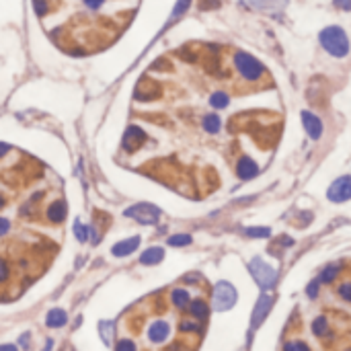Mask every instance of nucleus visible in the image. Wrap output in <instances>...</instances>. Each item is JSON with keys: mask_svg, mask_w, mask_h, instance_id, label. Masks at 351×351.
I'll return each instance as SVG.
<instances>
[{"mask_svg": "<svg viewBox=\"0 0 351 351\" xmlns=\"http://www.w3.org/2000/svg\"><path fill=\"white\" fill-rule=\"evenodd\" d=\"M321 43L322 48L335 58H345L349 52V39L341 27H326L321 31Z\"/></svg>", "mask_w": 351, "mask_h": 351, "instance_id": "obj_1", "label": "nucleus"}, {"mask_svg": "<svg viewBox=\"0 0 351 351\" xmlns=\"http://www.w3.org/2000/svg\"><path fill=\"white\" fill-rule=\"evenodd\" d=\"M249 271L251 275L255 277V282L259 284L263 290H271L277 282V271L275 267H271L269 263H265L259 257H255V259L249 263Z\"/></svg>", "mask_w": 351, "mask_h": 351, "instance_id": "obj_2", "label": "nucleus"}, {"mask_svg": "<svg viewBox=\"0 0 351 351\" xmlns=\"http://www.w3.org/2000/svg\"><path fill=\"white\" fill-rule=\"evenodd\" d=\"M234 64H236L240 76L247 78V80H259L265 74L263 64L259 60H255L253 56L244 54V52H238L236 56H234Z\"/></svg>", "mask_w": 351, "mask_h": 351, "instance_id": "obj_3", "label": "nucleus"}, {"mask_svg": "<svg viewBox=\"0 0 351 351\" xmlns=\"http://www.w3.org/2000/svg\"><path fill=\"white\" fill-rule=\"evenodd\" d=\"M236 302V290H234L228 282H220L214 288V296H212V304L216 312H224L230 310Z\"/></svg>", "mask_w": 351, "mask_h": 351, "instance_id": "obj_4", "label": "nucleus"}, {"mask_svg": "<svg viewBox=\"0 0 351 351\" xmlns=\"http://www.w3.org/2000/svg\"><path fill=\"white\" fill-rule=\"evenodd\" d=\"M125 216H130L134 220H138L140 224H156L160 218V209L150 205V204H138L125 209Z\"/></svg>", "mask_w": 351, "mask_h": 351, "instance_id": "obj_5", "label": "nucleus"}, {"mask_svg": "<svg viewBox=\"0 0 351 351\" xmlns=\"http://www.w3.org/2000/svg\"><path fill=\"white\" fill-rule=\"evenodd\" d=\"M326 195H329V200L335 204H343V202L351 200V175H345V177H339L337 181H333Z\"/></svg>", "mask_w": 351, "mask_h": 351, "instance_id": "obj_6", "label": "nucleus"}, {"mask_svg": "<svg viewBox=\"0 0 351 351\" xmlns=\"http://www.w3.org/2000/svg\"><path fill=\"white\" fill-rule=\"evenodd\" d=\"M271 306H273V296L261 294V298L257 300L255 310H253V322H251L253 329H259L261 322L267 319V314H269V310H271Z\"/></svg>", "mask_w": 351, "mask_h": 351, "instance_id": "obj_7", "label": "nucleus"}, {"mask_svg": "<svg viewBox=\"0 0 351 351\" xmlns=\"http://www.w3.org/2000/svg\"><path fill=\"white\" fill-rule=\"evenodd\" d=\"M302 125H304V130H306V134L312 140H319L322 136V121L314 113L302 111Z\"/></svg>", "mask_w": 351, "mask_h": 351, "instance_id": "obj_8", "label": "nucleus"}, {"mask_svg": "<svg viewBox=\"0 0 351 351\" xmlns=\"http://www.w3.org/2000/svg\"><path fill=\"white\" fill-rule=\"evenodd\" d=\"M171 335V326L165 321H154L148 326V339L152 343H165Z\"/></svg>", "mask_w": 351, "mask_h": 351, "instance_id": "obj_9", "label": "nucleus"}, {"mask_svg": "<svg viewBox=\"0 0 351 351\" xmlns=\"http://www.w3.org/2000/svg\"><path fill=\"white\" fill-rule=\"evenodd\" d=\"M138 247H140V236H134V238H125V240H121V242L113 244L111 253H113L115 257H127V255H132Z\"/></svg>", "mask_w": 351, "mask_h": 351, "instance_id": "obj_10", "label": "nucleus"}, {"mask_svg": "<svg viewBox=\"0 0 351 351\" xmlns=\"http://www.w3.org/2000/svg\"><path fill=\"white\" fill-rule=\"evenodd\" d=\"M236 173H238L240 179L249 181V179L255 177L257 173H259V169H257V162H255V160H251L249 156H242V158L238 160V165H236Z\"/></svg>", "mask_w": 351, "mask_h": 351, "instance_id": "obj_11", "label": "nucleus"}, {"mask_svg": "<svg viewBox=\"0 0 351 351\" xmlns=\"http://www.w3.org/2000/svg\"><path fill=\"white\" fill-rule=\"evenodd\" d=\"M146 140V134L140 130V127H136V125H132L130 130L125 132V138H123V146L127 148V150H136L140 144H142Z\"/></svg>", "mask_w": 351, "mask_h": 351, "instance_id": "obj_12", "label": "nucleus"}, {"mask_svg": "<svg viewBox=\"0 0 351 351\" xmlns=\"http://www.w3.org/2000/svg\"><path fill=\"white\" fill-rule=\"evenodd\" d=\"M249 2L255 8L265 10V13H277V10H282L288 4V0H249Z\"/></svg>", "mask_w": 351, "mask_h": 351, "instance_id": "obj_13", "label": "nucleus"}, {"mask_svg": "<svg viewBox=\"0 0 351 351\" xmlns=\"http://www.w3.org/2000/svg\"><path fill=\"white\" fill-rule=\"evenodd\" d=\"M162 259H165V249L150 247L148 251L142 253V257H140V263H142V265H156V263H160Z\"/></svg>", "mask_w": 351, "mask_h": 351, "instance_id": "obj_14", "label": "nucleus"}, {"mask_svg": "<svg viewBox=\"0 0 351 351\" xmlns=\"http://www.w3.org/2000/svg\"><path fill=\"white\" fill-rule=\"evenodd\" d=\"M66 321H68L66 312L60 310V308L50 310V312H48V319H45V322H48V326H52V329H60V326L66 324Z\"/></svg>", "mask_w": 351, "mask_h": 351, "instance_id": "obj_15", "label": "nucleus"}, {"mask_svg": "<svg viewBox=\"0 0 351 351\" xmlns=\"http://www.w3.org/2000/svg\"><path fill=\"white\" fill-rule=\"evenodd\" d=\"M189 312H191L193 319L204 321V319H207L209 308H207V304L204 300H193V302H189Z\"/></svg>", "mask_w": 351, "mask_h": 351, "instance_id": "obj_16", "label": "nucleus"}, {"mask_svg": "<svg viewBox=\"0 0 351 351\" xmlns=\"http://www.w3.org/2000/svg\"><path fill=\"white\" fill-rule=\"evenodd\" d=\"M48 218L52 222H62L66 218V204L64 202H54L48 207Z\"/></svg>", "mask_w": 351, "mask_h": 351, "instance_id": "obj_17", "label": "nucleus"}, {"mask_svg": "<svg viewBox=\"0 0 351 351\" xmlns=\"http://www.w3.org/2000/svg\"><path fill=\"white\" fill-rule=\"evenodd\" d=\"M171 300H173V304L177 308H187L189 306V292L187 290H183V288H177V290H173V294H171Z\"/></svg>", "mask_w": 351, "mask_h": 351, "instance_id": "obj_18", "label": "nucleus"}, {"mask_svg": "<svg viewBox=\"0 0 351 351\" xmlns=\"http://www.w3.org/2000/svg\"><path fill=\"white\" fill-rule=\"evenodd\" d=\"M204 127L209 134H218L220 132V117L218 115H205L204 117Z\"/></svg>", "mask_w": 351, "mask_h": 351, "instance_id": "obj_19", "label": "nucleus"}, {"mask_svg": "<svg viewBox=\"0 0 351 351\" xmlns=\"http://www.w3.org/2000/svg\"><path fill=\"white\" fill-rule=\"evenodd\" d=\"M337 273H339V265H329V267H324L319 282H322V284H331L333 279L337 277Z\"/></svg>", "mask_w": 351, "mask_h": 351, "instance_id": "obj_20", "label": "nucleus"}, {"mask_svg": "<svg viewBox=\"0 0 351 351\" xmlns=\"http://www.w3.org/2000/svg\"><path fill=\"white\" fill-rule=\"evenodd\" d=\"M209 103H212V107H216V109H224V107H228V95L226 92H214Z\"/></svg>", "mask_w": 351, "mask_h": 351, "instance_id": "obj_21", "label": "nucleus"}, {"mask_svg": "<svg viewBox=\"0 0 351 351\" xmlns=\"http://www.w3.org/2000/svg\"><path fill=\"white\" fill-rule=\"evenodd\" d=\"M312 331H314V335H319V337H322V335L329 333V322H326V319H324V317H319L317 321L312 322Z\"/></svg>", "mask_w": 351, "mask_h": 351, "instance_id": "obj_22", "label": "nucleus"}, {"mask_svg": "<svg viewBox=\"0 0 351 351\" xmlns=\"http://www.w3.org/2000/svg\"><path fill=\"white\" fill-rule=\"evenodd\" d=\"M169 244L171 247H187V244H191V236L189 234H175L169 238Z\"/></svg>", "mask_w": 351, "mask_h": 351, "instance_id": "obj_23", "label": "nucleus"}, {"mask_svg": "<svg viewBox=\"0 0 351 351\" xmlns=\"http://www.w3.org/2000/svg\"><path fill=\"white\" fill-rule=\"evenodd\" d=\"M111 329H113V322H109V321H103V322H99V331H101V335H103V341L105 343H111Z\"/></svg>", "mask_w": 351, "mask_h": 351, "instance_id": "obj_24", "label": "nucleus"}, {"mask_svg": "<svg viewBox=\"0 0 351 351\" xmlns=\"http://www.w3.org/2000/svg\"><path fill=\"white\" fill-rule=\"evenodd\" d=\"M74 230H76V238H78L80 242H87V240H88V234H90V228H88V226H83L80 222H76Z\"/></svg>", "mask_w": 351, "mask_h": 351, "instance_id": "obj_25", "label": "nucleus"}, {"mask_svg": "<svg viewBox=\"0 0 351 351\" xmlns=\"http://www.w3.org/2000/svg\"><path fill=\"white\" fill-rule=\"evenodd\" d=\"M247 234L253 238H267V236H271V230L269 228H247Z\"/></svg>", "mask_w": 351, "mask_h": 351, "instance_id": "obj_26", "label": "nucleus"}, {"mask_svg": "<svg viewBox=\"0 0 351 351\" xmlns=\"http://www.w3.org/2000/svg\"><path fill=\"white\" fill-rule=\"evenodd\" d=\"M284 351H310L306 343L302 341H292V343H286L284 345Z\"/></svg>", "mask_w": 351, "mask_h": 351, "instance_id": "obj_27", "label": "nucleus"}, {"mask_svg": "<svg viewBox=\"0 0 351 351\" xmlns=\"http://www.w3.org/2000/svg\"><path fill=\"white\" fill-rule=\"evenodd\" d=\"M115 351H136V345L130 339H121V341L115 345Z\"/></svg>", "mask_w": 351, "mask_h": 351, "instance_id": "obj_28", "label": "nucleus"}, {"mask_svg": "<svg viewBox=\"0 0 351 351\" xmlns=\"http://www.w3.org/2000/svg\"><path fill=\"white\" fill-rule=\"evenodd\" d=\"M200 329H202L200 322H195V321H183V322H181V331H185V333L200 331Z\"/></svg>", "mask_w": 351, "mask_h": 351, "instance_id": "obj_29", "label": "nucleus"}, {"mask_svg": "<svg viewBox=\"0 0 351 351\" xmlns=\"http://www.w3.org/2000/svg\"><path fill=\"white\" fill-rule=\"evenodd\" d=\"M339 294H341L343 300L351 302V282H347V284H343L341 288H339Z\"/></svg>", "mask_w": 351, "mask_h": 351, "instance_id": "obj_30", "label": "nucleus"}, {"mask_svg": "<svg viewBox=\"0 0 351 351\" xmlns=\"http://www.w3.org/2000/svg\"><path fill=\"white\" fill-rule=\"evenodd\" d=\"M6 279H8V265L0 259V284L6 282Z\"/></svg>", "mask_w": 351, "mask_h": 351, "instance_id": "obj_31", "label": "nucleus"}, {"mask_svg": "<svg viewBox=\"0 0 351 351\" xmlns=\"http://www.w3.org/2000/svg\"><path fill=\"white\" fill-rule=\"evenodd\" d=\"M10 230V222L8 218H0V236H4V234Z\"/></svg>", "mask_w": 351, "mask_h": 351, "instance_id": "obj_32", "label": "nucleus"}, {"mask_svg": "<svg viewBox=\"0 0 351 351\" xmlns=\"http://www.w3.org/2000/svg\"><path fill=\"white\" fill-rule=\"evenodd\" d=\"M319 286H321L319 279H317V282H312V284L308 286V296H310V298H317V294H319Z\"/></svg>", "mask_w": 351, "mask_h": 351, "instance_id": "obj_33", "label": "nucleus"}, {"mask_svg": "<svg viewBox=\"0 0 351 351\" xmlns=\"http://www.w3.org/2000/svg\"><path fill=\"white\" fill-rule=\"evenodd\" d=\"M335 6L341 10H351V0H335Z\"/></svg>", "mask_w": 351, "mask_h": 351, "instance_id": "obj_34", "label": "nucleus"}, {"mask_svg": "<svg viewBox=\"0 0 351 351\" xmlns=\"http://www.w3.org/2000/svg\"><path fill=\"white\" fill-rule=\"evenodd\" d=\"M35 8H37V13H39V15H43L45 10H48V6H45L43 0H35Z\"/></svg>", "mask_w": 351, "mask_h": 351, "instance_id": "obj_35", "label": "nucleus"}, {"mask_svg": "<svg viewBox=\"0 0 351 351\" xmlns=\"http://www.w3.org/2000/svg\"><path fill=\"white\" fill-rule=\"evenodd\" d=\"M101 2H103V0H85V4H87L88 8H99Z\"/></svg>", "mask_w": 351, "mask_h": 351, "instance_id": "obj_36", "label": "nucleus"}, {"mask_svg": "<svg viewBox=\"0 0 351 351\" xmlns=\"http://www.w3.org/2000/svg\"><path fill=\"white\" fill-rule=\"evenodd\" d=\"M202 6H204V8H212V6H218V0H202Z\"/></svg>", "mask_w": 351, "mask_h": 351, "instance_id": "obj_37", "label": "nucleus"}, {"mask_svg": "<svg viewBox=\"0 0 351 351\" xmlns=\"http://www.w3.org/2000/svg\"><path fill=\"white\" fill-rule=\"evenodd\" d=\"M0 351H17L15 345H0Z\"/></svg>", "mask_w": 351, "mask_h": 351, "instance_id": "obj_38", "label": "nucleus"}, {"mask_svg": "<svg viewBox=\"0 0 351 351\" xmlns=\"http://www.w3.org/2000/svg\"><path fill=\"white\" fill-rule=\"evenodd\" d=\"M6 150H8L6 144H0V156H4V154H6Z\"/></svg>", "mask_w": 351, "mask_h": 351, "instance_id": "obj_39", "label": "nucleus"}, {"mask_svg": "<svg viewBox=\"0 0 351 351\" xmlns=\"http://www.w3.org/2000/svg\"><path fill=\"white\" fill-rule=\"evenodd\" d=\"M4 205V200H2V195H0V207H2Z\"/></svg>", "mask_w": 351, "mask_h": 351, "instance_id": "obj_40", "label": "nucleus"}]
</instances>
